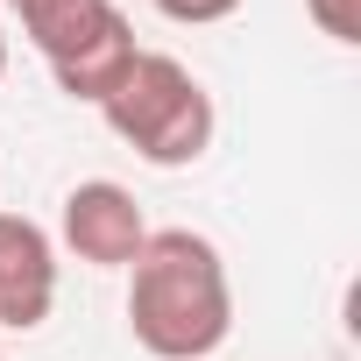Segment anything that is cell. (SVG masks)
Wrapping results in <instances>:
<instances>
[{
    "mask_svg": "<svg viewBox=\"0 0 361 361\" xmlns=\"http://www.w3.org/2000/svg\"><path fill=\"white\" fill-rule=\"evenodd\" d=\"M128 333L149 361H213L234 333L227 255L192 227H149L128 262Z\"/></svg>",
    "mask_w": 361,
    "mask_h": 361,
    "instance_id": "6da1fadb",
    "label": "cell"
},
{
    "mask_svg": "<svg viewBox=\"0 0 361 361\" xmlns=\"http://www.w3.org/2000/svg\"><path fill=\"white\" fill-rule=\"evenodd\" d=\"M99 121L149 163V170H185L213 149L220 135V106L199 85V71L170 50H135L128 78L99 99Z\"/></svg>",
    "mask_w": 361,
    "mask_h": 361,
    "instance_id": "7a4b0ae2",
    "label": "cell"
},
{
    "mask_svg": "<svg viewBox=\"0 0 361 361\" xmlns=\"http://www.w3.org/2000/svg\"><path fill=\"white\" fill-rule=\"evenodd\" d=\"M15 22L36 43V57L50 64L57 92L85 99V106H99L142 50L114 0H15Z\"/></svg>",
    "mask_w": 361,
    "mask_h": 361,
    "instance_id": "3957f363",
    "label": "cell"
},
{
    "mask_svg": "<svg viewBox=\"0 0 361 361\" xmlns=\"http://www.w3.org/2000/svg\"><path fill=\"white\" fill-rule=\"evenodd\" d=\"M57 241L85 262V269H128L149 241V220H142V199L114 177H85V185L64 192L57 206Z\"/></svg>",
    "mask_w": 361,
    "mask_h": 361,
    "instance_id": "277c9868",
    "label": "cell"
},
{
    "mask_svg": "<svg viewBox=\"0 0 361 361\" xmlns=\"http://www.w3.org/2000/svg\"><path fill=\"white\" fill-rule=\"evenodd\" d=\"M57 305V241L29 213H0V333H36Z\"/></svg>",
    "mask_w": 361,
    "mask_h": 361,
    "instance_id": "5b68a950",
    "label": "cell"
},
{
    "mask_svg": "<svg viewBox=\"0 0 361 361\" xmlns=\"http://www.w3.org/2000/svg\"><path fill=\"white\" fill-rule=\"evenodd\" d=\"M305 15H312V29L326 43H340V50L361 43V0H305Z\"/></svg>",
    "mask_w": 361,
    "mask_h": 361,
    "instance_id": "8992f818",
    "label": "cell"
},
{
    "mask_svg": "<svg viewBox=\"0 0 361 361\" xmlns=\"http://www.w3.org/2000/svg\"><path fill=\"white\" fill-rule=\"evenodd\" d=\"M163 22H185V29H213L227 15H241V0H149Z\"/></svg>",
    "mask_w": 361,
    "mask_h": 361,
    "instance_id": "52a82bcc",
    "label": "cell"
},
{
    "mask_svg": "<svg viewBox=\"0 0 361 361\" xmlns=\"http://www.w3.org/2000/svg\"><path fill=\"white\" fill-rule=\"evenodd\" d=\"M0 78H8V36H0Z\"/></svg>",
    "mask_w": 361,
    "mask_h": 361,
    "instance_id": "ba28073f",
    "label": "cell"
},
{
    "mask_svg": "<svg viewBox=\"0 0 361 361\" xmlns=\"http://www.w3.org/2000/svg\"><path fill=\"white\" fill-rule=\"evenodd\" d=\"M0 340H8V333H0ZM0 361H8V347H0Z\"/></svg>",
    "mask_w": 361,
    "mask_h": 361,
    "instance_id": "9c48e42d",
    "label": "cell"
},
{
    "mask_svg": "<svg viewBox=\"0 0 361 361\" xmlns=\"http://www.w3.org/2000/svg\"><path fill=\"white\" fill-rule=\"evenodd\" d=\"M8 8H15V0H8Z\"/></svg>",
    "mask_w": 361,
    "mask_h": 361,
    "instance_id": "30bf717a",
    "label": "cell"
}]
</instances>
